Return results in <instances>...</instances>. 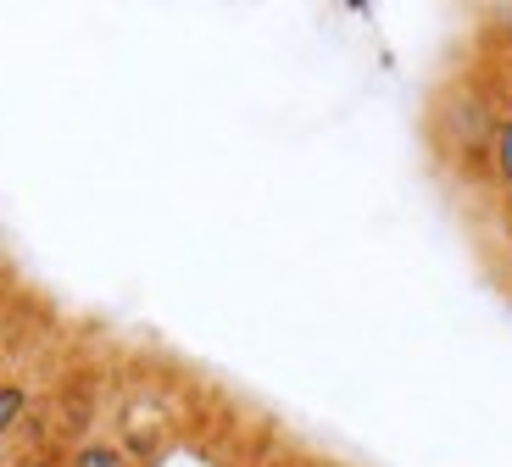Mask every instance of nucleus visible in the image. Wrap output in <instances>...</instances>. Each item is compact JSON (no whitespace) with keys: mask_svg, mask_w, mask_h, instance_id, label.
<instances>
[{"mask_svg":"<svg viewBox=\"0 0 512 467\" xmlns=\"http://www.w3.org/2000/svg\"><path fill=\"white\" fill-rule=\"evenodd\" d=\"M17 417H23V390H12V384H6V390H0V434L12 429Z\"/></svg>","mask_w":512,"mask_h":467,"instance_id":"nucleus-1","label":"nucleus"},{"mask_svg":"<svg viewBox=\"0 0 512 467\" xmlns=\"http://www.w3.org/2000/svg\"><path fill=\"white\" fill-rule=\"evenodd\" d=\"M73 467H123V456L106 451V445H90V451H78V456H73Z\"/></svg>","mask_w":512,"mask_h":467,"instance_id":"nucleus-2","label":"nucleus"},{"mask_svg":"<svg viewBox=\"0 0 512 467\" xmlns=\"http://www.w3.org/2000/svg\"><path fill=\"white\" fill-rule=\"evenodd\" d=\"M496 167H501V178H507V190H512V123L496 134Z\"/></svg>","mask_w":512,"mask_h":467,"instance_id":"nucleus-3","label":"nucleus"}]
</instances>
